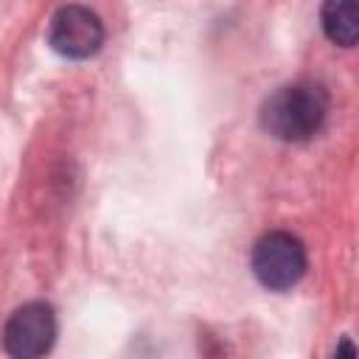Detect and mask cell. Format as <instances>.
<instances>
[{"label":"cell","mask_w":359,"mask_h":359,"mask_svg":"<svg viewBox=\"0 0 359 359\" xmlns=\"http://www.w3.org/2000/svg\"><path fill=\"white\" fill-rule=\"evenodd\" d=\"M328 115V93L320 84L297 81L278 87L261 104V129L283 143H303L311 140Z\"/></svg>","instance_id":"obj_1"},{"label":"cell","mask_w":359,"mask_h":359,"mask_svg":"<svg viewBox=\"0 0 359 359\" xmlns=\"http://www.w3.org/2000/svg\"><path fill=\"white\" fill-rule=\"evenodd\" d=\"M306 247L297 236L286 230H269L264 233L252 247V275L255 280L269 292H286L300 283L306 275Z\"/></svg>","instance_id":"obj_2"},{"label":"cell","mask_w":359,"mask_h":359,"mask_svg":"<svg viewBox=\"0 0 359 359\" xmlns=\"http://www.w3.org/2000/svg\"><path fill=\"white\" fill-rule=\"evenodd\" d=\"M56 342V314L48 303L34 300L11 311L3 328V348L17 359L45 356Z\"/></svg>","instance_id":"obj_3"},{"label":"cell","mask_w":359,"mask_h":359,"mask_svg":"<svg viewBox=\"0 0 359 359\" xmlns=\"http://www.w3.org/2000/svg\"><path fill=\"white\" fill-rule=\"evenodd\" d=\"M48 42L65 59H90L104 45V22L87 6H62L50 17Z\"/></svg>","instance_id":"obj_4"},{"label":"cell","mask_w":359,"mask_h":359,"mask_svg":"<svg viewBox=\"0 0 359 359\" xmlns=\"http://www.w3.org/2000/svg\"><path fill=\"white\" fill-rule=\"evenodd\" d=\"M320 22L334 45L353 48L359 39V0H323Z\"/></svg>","instance_id":"obj_5"},{"label":"cell","mask_w":359,"mask_h":359,"mask_svg":"<svg viewBox=\"0 0 359 359\" xmlns=\"http://www.w3.org/2000/svg\"><path fill=\"white\" fill-rule=\"evenodd\" d=\"M337 353H348V356H356V348H353L348 339H342V342L337 345Z\"/></svg>","instance_id":"obj_6"}]
</instances>
